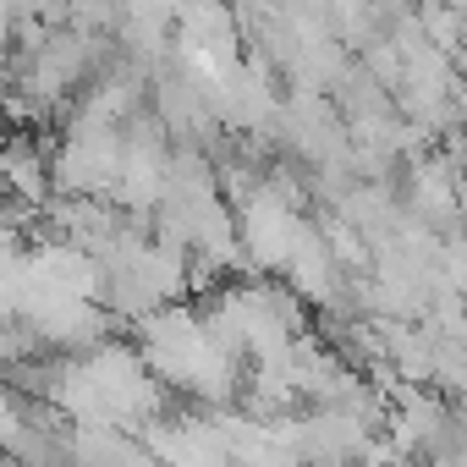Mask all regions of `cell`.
Segmentation results:
<instances>
[{
	"instance_id": "6da1fadb",
	"label": "cell",
	"mask_w": 467,
	"mask_h": 467,
	"mask_svg": "<svg viewBox=\"0 0 467 467\" xmlns=\"http://www.w3.org/2000/svg\"><path fill=\"white\" fill-rule=\"evenodd\" d=\"M0 176H6V187L23 198V203H45V160L34 143H6L0 149Z\"/></svg>"
},
{
	"instance_id": "7a4b0ae2",
	"label": "cell",
	"mask_w": 467,
	"mask_h": 467,
	"mask_svg": "<svg viewBox=\"0 0 467 467\" xmlns=\"http://www.w3.org/2000/svg\"><path fill=\"white\" fill-rule=\"evenodd\" d=\"M462 99H467V83H462Z\"/></svg>"
}]
</instances>
